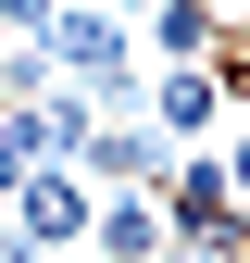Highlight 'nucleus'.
I'll return each instance as SVG.
<instances>
[{
    "label": "nucleus",
    "mask_w": 250,
    "mask_h": 263,
    "mask_svg": "<svg viewBox=\"0 0 250 263\" xmlns=\"http://www.w3.org/2000/svg\"><path fill=\"white\" fill-rule=\"evenodd\" d=\"M163 226H175V251H200V263H250V213H238V188H225V151H175Z\"/></svg>",
    "instance_id": "obj_1"
},
{
    "label": "nucleus",
    "mask_w": 250,
    "mask_h": 263,
    "mask_svg": "<svg viewBox=\"0 0 250 263\" xmlns=\"http://www.w3.org/2000/svg\"><path fill=\"white\" fill-rule=\"evenodd\" d=\"M75 176H88V188H163V176H175V138H163L150 113H100V125L75 138Z\"/></svg>",
    "instance_id": "obj_2"
},
{
    "label": "nucleus",
    "mask_w": 250,
    "mask_h": 263,
    "mask_svg": "<svg viewBox=\"0 0 250 263\" xmlns=\"http://www.w3.org/2000/svg\"><path fill=\"white\" fill-rule=\"evenodd\" d=\"M88 213H100V188H88L75 163H38V176L13 188V238L25 251H88Z\"/></svg>",
    "instance_id": "obj_3"
},
{
    "label": "nucleus",
    "mask_w": 250,
    "mask_h": 263,
    "mask_svg": "<svg viewBox=\"0 0 250 263\" xmlns=\"http://www.w3.org/2000/svg\"><path fill=\"white\" fill-rule=\"evenodd\" d=\"M138 113L163 125L175 151H200L213 125H225V76H213V63H150V88H138Z\"/></svg>",
    "instance_id": "obj_4"
},
{
    "label": "nucleus",
    "mask_w": 250,
    "mask_h": 263,
    "mask_svg": "<svg viewBox=\"0 0 250 263\" xmlns=\"http://www.w3.org/2000/svg\"><path fill=\"white\" fill-rule=\"evenodd\" d=\"M88 251H100V263H163V251H175L163 188H100V213H88Z\"/></svg>",
    "instance_id": "obj_5"
},
{
    "label": "nucleus",
    "mask_w": 250,
    "mask_h": 263,
    "mask_svg": "<svg viewBox=\"0 0 250 263\" xmlns=\"http://www.w3.org/2000/svg\"><path fill=\"white\" fill-rule=\"evenodd\" d=\"M225 0H150V25H138V38H150V63H213V50H225Z\"/></svg>",
    "instance_id": "obj_6"
},
{
    "label": "nucleus",
    "mask_w": 250,
    "mask_h": 263,
    "mask_svg": "<svg viewBox=\"0 0 250 263\" xmlns=\"http://www.w3.org/2000/svg\"><path fill=\"white\" fill-rule=\"evenodd\" d=\"M50 13L62 0H0V38H50Z\"/></svg>",
    "instance_id": "obj_7"
},
{
    "label": "nucleus",
    "mask_w": 250,
    "mask_h": 263,
    "mask_svg": "<svg viewBox=\"0 0 250 263\" xmlns=\"http://www.w3.org/2000/svg\"><path fill=\"white\" fill-rule=\"evenodd\" d=\"M225 188H238V213H250V138H225Z\"/></svg>",
    "instance_id": "obj_8"
},
{
    "label": "nucleus",
    "mask_w": 250,
    "mask_h": 263,
    "mask_svg": "<svg viewBox=\"0 0 250 263\" xmlns=\"http://www.w3.org/2000/svg\"><path fill=\"white\" fill-rule=\"evenodd\" d=\"M0 263H38V251H25V238H13V226H0Z\"/></svg>",
    "instance_id": "obj_9"
},
{
    "label": "nucleus",
    "mask_w": 250,
    "mask_h": 263,
    "mask_svg": "<svg viewBox=\"0 0 250 263\" xmlns=\"http://www.w3.org/2000/svg\"><path fill=\"white\" fill-rule=\"evenodd\" d=\"M38 263H100V251H38Z\"/></svg>",
    "instance_id": "obj_10"
},
{
    "label": "nucleus",
    "mask_w": 250,
    "mask_h": 263,
    "mask_svg": "<svg viewBox=\"0 0 250 263\" xmlns=\"http://www.w3.org/2000/svg\"><path fill=\"white\" fill-rule=\"evenodd\" d=\"M100 13H113V0H100Z\"/></svg>",
    "instance_id": "obj_11"
},
{
    "label": "nucleus",
    "mask_w": 250,
    "mask_h": 263,
    "mask_svg": "<svg viewBox=\"0 0 250 263\" xmlns=\"http://www.w3.org/2000/svg\"><path fill=\"white\" fill-rule=\"evenodd\" d=\"M238 25H250V13H238Z\"/></svg>",
    "instance_id": "obj_12"
}]
</instances>
